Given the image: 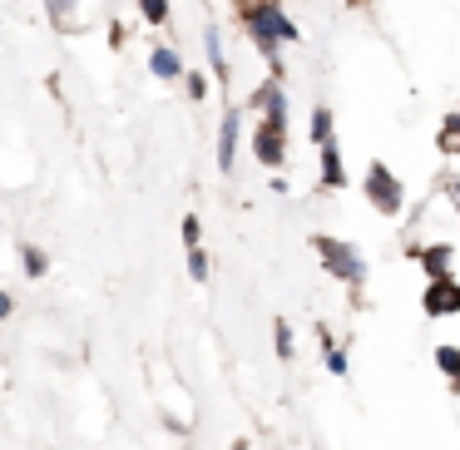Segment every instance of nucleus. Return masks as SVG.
Wrapping results in <instances>:
<instances>
[{
  "label": "nucleus",
  "mask_w": 460,
  "mask_h": 450,
  "mask_svg": "<svg viewBox=\"0 0 460 450\" xmlns=\"http://www.w3.org/2000/svg\"><path fill=\"white\" fill-rule=\"evenodd\" d=\"M248 31L258 35V45H262V50H272L278 40H297L292 21L278 11V5H248Z\"/></svg>",
  "instance_id": "nucleus-1"
},
{
  "label": "nucleus",
  "mask_w": 460,
  "mask_h": 450,
  "mask_svg": "<svg viewBox=\"0 0 460 450\" xmlns=\"http://www.w3.org/2000/svg\"><path fill=\"white\" fill-rule=\"evenodd\" d=\"M317 252L327 258V268L337 272V278H347V282H361V278H367V262H361L351 248H341L337 238H317Z\"/></svg>",
  "instance_id": "nucleus-2"
},
{
  "label": "nucleus",
  "mask_w": 460,
  "mask_h": 450,
  "mask_svg": "<svg viewBox=\"0 0 460 450\" xmlns=\"http://www.w3.org/2000/svg\"><path fill=\"white\" fill-rule=\"evenodd\" d=\"M367 193H371V203H376L381 213H396V208H401V183L391 179L386 163H371V173H367Z\"/></svg>",
  "instance_id": "nucleus-3"
},
{
  "label": "nucleus",
  "mask_w": 460,
  "mask_h": 450,
  "mask_svg": "<svg viewBox=\"0 0 460 450\" xmlns=\"http://www.w3.org/2000/svg\"><path fill=\"white\" fill-rule=\"evenodd\" d=\"M460 307V287L450 278H440L436 287H426V312L430 317H440V312H456Z\"/></svg>",
  "instance_id": "nucleus-4"
},
{
  "label": "nucleus",
  "mask_w": 460,
  "mask_h": 450,
  "mask_svg": "<svg viewBox=\"0 0 460 450\" xmlns=\"http://www.w3.org/2000/svg\"><path fill=\"white\" fill-rule=\"evenodd\" d=\"M238 159V110L223 114V129H218V169H233Z\"/></svg>",
  "instance_id": "nucleus-5"
},
{
  "label": "nucleus",
  "mask_w": 460,
  "mask_h": 450,
  "mask_svg": "<svg viewBox=\"0 0 460 450\" xmlns=\"http://www.w3.org/2000/svg\"><path fill=\"white\" fill-rule=\"evenodd\" d=\"M258 159L268 163H282V124H268L262 119V129H258Z\"/></svg>",
  "instance_id": "nucleus-6"
},
{
  "label": "nucleus",
  "mask_w": 460,
  "mask_h": 450,
  "mask_svg": "<svg viewBox=\"0 0 460 450\" xmlns=\"http://www.w3.org/2000/svg\"><path fill=\"white\" fill-rule=\"evenodd\" d=\"M149 70L159 75V80H179V75H183V65H179V55H173L169 45H159V50L149 55Z\"/></svg>",
  "instance_id": "nucleus-7"
},
{
  "label": "nucleus",
  "mask_w": 460,
  "mask_h": 450,
  "mask_svg": "<svg viewBox=\"0 0 460 450\" xmlns=\"http://www.w3.org/2000/svg\"><path fill=\"white\" fill-rule=\"evenodd\" d=\"M322 179L337 189L341 183V159H337V144H322Z\"/></svg>",
  "instance_id": "nucleus-8"
},
{
  "label": "nucleus",
  "mask_w": 460,
  "mask_h": 450,
  "mask_svg": "<svg viewBox=\"0 0 460 450\" xmlns=\"http://www.w3.org/2000/svg\"><path fill=\"white\" fill-rule=\"evenodd\" d=\"M312 144H332V114L312 110Z\"/></svg>",
  "instance_id": "nucleus-9"
},
{
  "label": "nucleus",
  "mask_w": 460,
  "mask_h": 450,
  "mask_svg": "<svg viewBox=\"0 0 460 450\" xmlns=\"http://www.w3.org/2000/svg\"><path fill=\"white\" fill-rule=\"evenodd\" d=\"M189 272H193V282L208 278V258H203V248H189Z\"/></svg>",
  "instance_id": "nucleus-10"
},
{
  "label": "nucleus",
  "mask_w": 460,
  "mask_h": 450,
  "mask_svg": "<svg viewBox=\"0 0 460 450\" xmlns=\"http://www.w3.org/2000/svg\"><path fill=\"white\" fill-rule=\"evenodd\" d=\"M436 361L450 371V376H460V351H456V347H440V351H436Z\"/></svg>",
  "instance_id": "nucleus-11"
},
{
  "label": "nucleus",
  "mask_w": 460,
  "mask_h": 450,
  "mask_svg": "<svg viewBox=\"0 0 460 450\" xmlns=\"http://www.w3.org/2000/svg\"><path fill=\"white\" fill-rule=\"evenodd\" d=\"M272 337H278V357L288 361V357H292V331H288V322H278V331H272Z\"/></svg>",
  "instance_id": "nucleus-12"
},
{
  "label": "nucleus",
  "mask_w": 460,
  "mask_h": 450,
  "mask_svg": "<svg viewBox=\"0 0 460 450\" xmlns=\"http://www.w3.org/2000/svg\"><path fill=\"white\" fill-rule=\"evenodd\" d=\"M169 15V0H144V21H164Z\"/></svg>",
  "instance_id": "nucleus-13"
},
{
  "label": "nucleus",
  "mask_w": 460,
  "mask_h": 450,
  "mask_svg": "<svg viewBox=\"0 0 460 450\" xmlns=\"http://www.w3.org/2000/svg\"><path fill=\"white\" fill-rule=\"evenodd\" d=\"M25 272H31V278H40V272H45V252L25 248Z\"/></svg>",
  "instance_id": "nucleus-14"
},
{
  "label": "nucleus",
  "mask_w": 460,
  "mask_h": 450,
  "mask_svg": "<svg viewBox=\"0 0 460 450\" xmlns=\"http://www.w3.org/2000/svg\"><path fill=\"white\" fill-rule=\"evenodd\" d=\"M446 262H450L446 248H430V252H426V268H430V272H446Z\"/></svg>",
  "instance_id": "nucleus-15"
},
{
  "label": "nucleus",
  "mask_w": 460,
  "mask_h": 450,
  "mask_svg": "<svg viewBox=\"0 0 460 450\" xmlns=\"http://www.w3.org/2000/svg\"><path fill=\"white\" fill-rule=\"evenodd\" d=\"M183 243H189V248H199V218H183Z\"/></svg>",
  "instance_id": "nucleus-16"
},
{
  "label": "nucleus",
  "mask_w": 460,
  "mask_h": 450,
  "mask_svg": "<svg viewBox=\"0 0 460 450\" xmlns=\"http://www.w3.org/2000/svg\"><path fill=\"white\" fill-rule=\"evenodd\" d=\"M189 94H193V100H203V94H208V84H203V75H189Z\"/></svg>",
  "instance_id": "nucleus-17"
},
{
  "label": "nucleus",
  "mask_w": 460,
  "mask_h": 450,
  "mask_svg": "<svg viewBox=\"0 0 460 450\" xmlns=\"http://www.w3.org/2000/svg\"><path fill=\"white\" fill-rule=\"evenodd\" d=\"M456 193H460V183H456Z\"/></svg>",
  "instance_id": "nucleus-18"
}]
</instances>
